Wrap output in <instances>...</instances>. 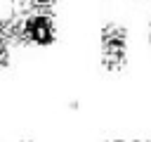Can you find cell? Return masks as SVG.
<instances>
[{
    "mask_svg": "<svg viewBox=\"0 0 151 142\" xmlns=\"http://www.w3.org/2000/svg\"><path fill=\"white\" fill-rule=\"evenodd\" d=\"M9 21V33L14 40L33 47H47L57 40V19L52 12H40V9H28L19 7Z\"/></svg>",
    "mask_w": 151,
    "mask_h": 142,
    "instance_id": "cell-1",
    "label": "cell"
},
{
    "mask_svg": "<svg viewBox=\"0 0 151 142\" xmlns=\"http://www.w3.org/2000/svg\"><path fill=\"white\" fill-rule=\"evenodd\" d=\"M99 54L106 71H123L127 64V28L109 21L99 31Z\"/></svg>",
    "mask_w": 151,
    "mask_h": 142,
    "instance_id": "cell-2",
    "label": "cell"
},
{
    "mask_svg": "<svg viewBox=\"0 0 151 142\" xmlns=\"http://www.w3.org/2000/svg\"><path fill=\"white\" fill-rule=\"evenodd\" d=\"M9 40H12L9 21H0V69L9 64Z\"/></svg>",
    "mask_w": 151,
    "mask_h": 142,
    "instance_id": "cell-3",
    "label": "cell"
},
{
    "mask_svg": "<svg viewBox=\"0 0 151 142\" xmlns=\"http://www.w3.org/2000/svg\"><path fill=\"white\" fill-rule=\"evenodd\" d=\"M57 0H24V7L28 9H40V12H52Z\"/></svg>",
    "mask_w": 151,
    "mask_h": 142,
    "instance_id": "cell-4",
    "label": "cell"
},
{
    "mask_svg": "<svg viewBox=\"0 0 151 142\" xmlns=\"http://www.w3.org/2000/svg\"><path fill=\"white\" fill-rule=\"evenodd\" d=\"M111 142H139V140H111Z\"/></svg>",
    "mask_w": 151,
    "mask_h": 142,
    "instance_id": "cell-5",
    "label": "cell"
}]
</instances>
